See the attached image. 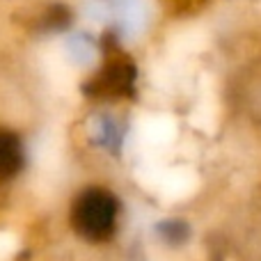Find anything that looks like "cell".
Listing matches in <instances>:
<instances>
[{
  "label": "cell",
  "mask_w": 261,
  "mask_h": 261,
  "mask_svg": "<svg viewBox=\"0 0 261 261\" xmlns=\"http://www.w3.org/2000/svg\"><path fill=\"white\" fill-rule=\"evenodd\" d=\"M122 218L117 195L103 186H87L71 199L69 225L85 243H108L115 239Z\"/></svg>",
  "instance_id": "1"
},
{
  "label": "cell",
  "mask_w": 261,
  "mask_h": 261,
  "mask_svg": "<svg viewBox=\"0 0 261 261\" xmlns=\"http://www.w3.org/2000/svg\"><path fill=\"white\" fill-rule=\"evenodd\" d=\"M227 101L241 124L261 130V55L250 58L231 73Z\"/></svg>",
  "instance_id": "2"
},
{
  "label": "cell",
  "mask_w": 261,
  "mask_h": 261,
  "mask_svg": "<svg viewBox=\"0 0 261 261\" xmlns=\"http://www.w3.org/2000/svg\"><path fill=\"white\" fill-rule=\"evenodd\" d=\"M23 161H25V151L21 138L9 128H0V186L16 179Z\"/></svg>",
  "instance_id": "3"
}]
</instances>
